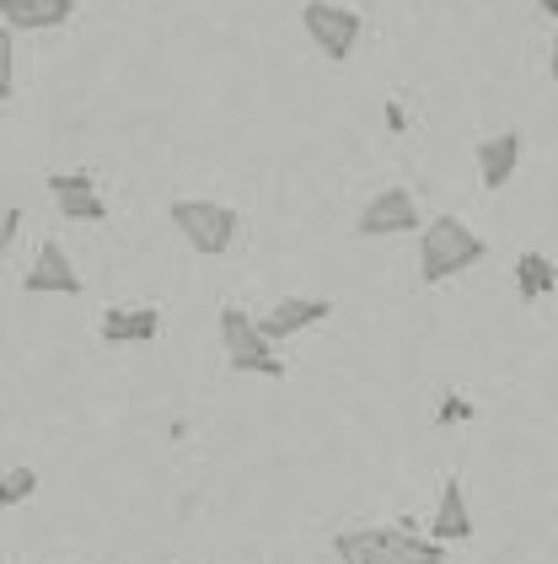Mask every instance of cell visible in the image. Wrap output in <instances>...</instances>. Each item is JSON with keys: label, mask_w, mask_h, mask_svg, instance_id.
Segmentation results:
<instances>
[{"label": "cell", "mask_w": 558, "mask_h": 564, "mask_svg": "<svg viewBox=\"0 0 558 564\" xmlns=\"http://www.w3.org/2000/svg\"><path fill=\"white\" fill-rule=\"evenodd\" d=\"M483 259H489V242L472 231L468 220L435 216L429 226H419V280L425 285H446V280L468 274L472 263Z\"/></svg>", "instance_id": "6da1fadb"}, {"label": "cell", "mask_w": 558, "mask_h": 564, "mask_svg": "<svg viewBox=\"0 0 558 564\" xmlns=\"http://www.w3.org/2000/svg\"><path fill=\"white\" fill-rule=\"evenodd\" d=\"M343 564H446V543L414 538L408 527H349L333 538Z\"/></svg>", "instance_id": "7a4b0ae2"}, {"label": "cell", "mask_w": 558, "mask_h": 564, "mask_svg": "<svg viewBox=\"0 0 558 564\" xmlns=\"http://www.w3.org/2000/svg\"><path fill=\"white\" fill-rule=\"evenodd\" d=\"M220 349L237 377H285V360L258 334V323L242 306H220Z\"/></svg>", "instance_id": "3957f363"}, {"label": "cell", "mask_w": 558, "mask_h": 564, "mask_svg": "<svg viewBox=\"0 0 558 564\" xmlns=\"http://www.w3.org/2000/svg\"><path fill=\"white\" fill-rule=\"evenodd\" d=\"M167 220L183 231V242L205 259H220L231 242H237V210L231 205H215V199H172Z\"/></svg>", "instance_id": "277c9868"}, {"label": "cell", "mask_w": 558, "mask_h": 564, "mask_svg": "<svg viewBox=\"0 0 558 564\" xmlns=\"http://www.w3.org/2000/svg\"><path fill=\"white\" fill-rule=\"evenodd\" d=\"M300 28L333 65H343L354 54V44H360V11H349L339 0H306L300 6Z\"/></svg>", "instance_id": "5b68a950"}, {"label": "cell", "mask_w": 558, "mask_h": 564, "mask_svg": "<svg viewBox=\"0 0 558 564\" xmlns=\"http://www.w3.org/2000/svg\"><path fill=\"white\" fill-rule=\"evenodd\" d=\"M425 216H419V199L408 188H382L376 199H365V210L354 216V231L360 237H408L419 231Z\"/></svg>", "instance_id": "8992f818"}, {"label": "cell", "mask_w": 558, "mask_h": 564, "mask_svg": "<svg viewBox=\"0 0 558 564\" xmlns=\"http://www.w3.org/2000/svg\"><path fill=\"white\" fill-rule=\"evenodd\" d=\"M328 317H333V302H328V296H280V302L269 306L263 317H253V323L269 345H280V339H296V334L328 323Z\"/></svg>", "instance_id": "52a82bcc"}, {"label": "cell", "mask_w": 558, "mask_h": 564, "mask_svg": "<svg viewBox=\"0 0 558 564\" xmlns=\"http://www.w3.org/2000/svg\"><path fill=\"white\" fill-rule=\"evenodd\" d=\"M22 291L28 296H81V274H76V263H70V253L48 237L39 253H33V269L22 274Z\"/></svg>", "instance_id": "ba28073f"}, {"label": "cell", "mask_w": 558, "mask_h": 564, "mask_svg": "<svg viewBox=\"0 0 558 564\" xmlns=\"http://www.w3.org/2000/svg\"><path fill=\"white\" fill-rule=\"evenodd\" d=\"M43 183H48V194H54V205H59L65 220H81V226L108 220V199L97 194L91 173H48Z\"/></svg>", "instance_id": "9c48e42d"}, {"label": "cell", "mask_w": 558, "mask_h": 564, "mask_svg": "<svg viewBox=\"0 0 558 564\" xmlns=\"http://www.w3.org/2000/svg\"><path fill=\"white\" fill-rule=\"evenodd\" d=\"M102 345L129 349V345H156L162 339V312L156 306H108L97 323Z\"/></svg>", "instance_id": "30bf717a"}, {"label": "cell", "mask_w": 558, "mask_h": 564, "mask_svg": "<svg viewBox=\"0 0 558 564\" xmlns=\"http://www.w3.org/2000/svg\"><path fill=\"white\" fill-rule=\"evenodd\" d=\"M478 177H483V188L489 194H500L505 183L515 177V167H521V156H526V134L521 130H500L489 134V140H478Z\"/></svg>", "instance_id": "8fae6325"}, {"label": "cell", "mask_w": 558, "mask_h": 564, "mask_svg": "<svg viewBox=\"0 0 558 564\" xmlns=\"http://www.w3.org/2000/svg\"><path fill=\"white\" fill-rule=\"evenodd\" d=\"M76 0H0V22L11 33H54L76 17Z\"/></svg>", "instance_id": "7c38bea8"}, {"label": "cell", "mask_w": 558, "mask_h": 564, "mask_svg": "<svg viewBox=\"0 0 558 564\" xmlns=\"http://www.w3.org/2000/svg\"><path fill=\"white\" fill-rule=\"evenodd\" d=\"M429 538L435 543H468L472 538V511H468V495H462V478L451 474L446 489H440V506L429 517Z\"/></svg>", "instance_id": "4fadbf2b"}, {"label": "cell", "mask_w": 558, "mask_h": 564, "mask_svg": "<svg viewBox=\"0 0 558 564\" xmlns=\"http://www.w3.org/2000/svg\"><path fill=\"white\" fill-rule=\"evenodd\" d=\"M515 296H521L526 306L558 296V263L548 259L543 248H526V253H515Z\"/></svg>", "instance_id": "5bb4252c"}, {"label": "cell", "mask_w": 558, "mask_h": 564, "mask_svg": "<svg viewBox=\"0 0 558 564\" xmlns=\"http://www.w3.org/2000/svg\"><path fill=\"white\" fill-rule=\"evenodd\" d=\"M39 495V474L33 468H6L0 474V511L6 506H22V500H33Z\"/></svg>", "instance_id": "9a60e30c"}, {"label": "cell", "mask_w": 558, "mask_h": 564, "mask_svg": "<svg viewBox=\"0 0 558 564\" xmlns=\"http://www.w3.org/2000/svg\"><path fill=\"white\" fill-rule=\"evenodd\" d=\"M17 87V48H11V28L0 22V102Z\"/></svg>", "instance_id": "2e32d148"}, {"label": "cell", "mask_w": 558, "mask_h": 564, "mask_svg": "<svg viewBox=\"0 0 558 564\" xmlns=\"http://www.w3.org/2000/svg\"><path fill=\"white\" fill-rule=\"evenodd\" d=\"M472 414H478V409H472L462 392H446V398H440V414H435V420H440V425H468Z\"/></svg>", "instance_id": "e0dca14e"}, {"label": "cell", "mask_w": 558, "mask_h": 564, "mask_svg": "<svg viewBox=\"0 0 558 564\" xmlns=\"http://www.w3.org/2000/svg\"><path fill=\"white\" fill-rule=\"evenodd\" d=\"M17 226H22V210H6V220H0V259L11 253V237H17Z\"/></svg>", "instance_id": "ac0fdd59"}, {"label": "cell", "mask_w": 558, "mask_h": 564, "mask_svg": "<svg viewBox=\"0 0 558 564\" xmlns=\"http://www.w3.org/2000/svg\"><path fill=\"white\" fill-rule=\"evenodd\" d=\"M386 124H392V130H403V124H408V113H403V102H392V108H386Z\"/></svg>", "instance_id": "d6986e66"}, {"label": "cell", "mask_w": 558, "mask_h": 564, "mask_svg": "<svg viewBox=\"0 0 558 564\" xmlns=\"http://www.w3.org/2000/svg\"><path fill=\"white\" fill-rule=\"evenodd\" d=\"M548 76L558 82V44H554V54H548Z\"/></svg>", "instance_id": "ffe728a7"}, {"label": "cell", "mask_w": 558, "mask_h": 564, "mask_svg": "<svg viewBox=\"0 0 558 564\" xmlns=\"http://www.w3.org/2000/svg\"><path fill=\"white\" fill-rule=\"evenodd\" d=\"M543 6V17H558V0H537Z\"/></svg>", "instance_id": "44dd1931"}]
</instances>
